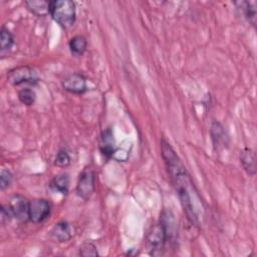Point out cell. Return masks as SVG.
I'll list each match as a JSON object with an SVG mask.
<instances>
[{"label": "cell", "mask_w": 257, "mask_h": 257, "mask_svg": "<svg viewBox=\"0 0 257 257\" xmlns=\"http://www.w3.org/2000/svg\"><path fill=\"white\" fill-rule=\"evenodd\" d=\"M240 161L242 164V167L245 171H247L250 175H255L256 172V155L255 152L251 149L246 148L242 151L240 156Z\"/></svg>", "instance_id": "obj_12"}, {"label": "cell", "mask_w": 257, "mask_h": 257, "mask_svg": "<svg viewBox=\"0 0 257 257\" xmlns=\"http://www.w3.org/2000/svg\"><path fill=\"white\" fill-rule=\"evenodd\" d=\"M87 47V41L82 35H76L69 41V48L72 54L76 56L82 55Z\"/></svg>", "instance_id": "obj_15"}, {"label": "cell", "mask_w": 257, "mask_h": 257, "mask_svg": "<svg viewBox=\"0 0 257 257\" xmlns=\"http://www.w3.org/2000/svg\"><path fill=\"white\" fill-rule=\"evenodd\" d=\"M168 240V235L165 226L160 221L159 224L154 225L148 233L147 244L152 255L161 254Z\"/></svg>", "instance_id": "obj_3"}, {"label": "cell", "mask_w": 257, "mask_h": 257, "mask_svg": "<svg viewBox=\"0 0 257 257\" xmlns=\"http://www.w3.org/2000/svg\"><path fill=\"white\" fill-rule=\"evenodd\" d=\"M29 202L22 195H13L7 204L8 209L13 218H16L21 221L29 220L28 211H29Z\"/></svg>", "instance_id": "obj_7"}, {"label": "cell", "mask_w": 257, "mask_h": 257, "mask_svg": "<svg viewBox=\"0 0 257 257\" xmlns=\"http://www.w3.org/2000/svg\"><path fill=\"white\" fill-rule=\"evenodd\" d=\"M51 212V204L45 199H34L29 202L28 219L34 224L46 220Z\"/></svg>", "instance_id": "obj_5"}, {"label": "cell", "mask_w": 257, "mask_h": 257, "mask_svg": "<svg viewBox=\"0 0 257 257\" xmlns=\"http://www.w3.org/2000/svg\"><path fill=\"white\" fill-rule=\"evenodd\" d=\"M49 4L50 1L45 0H30L25 2L27 9L39 17H43L49 14Z\"/></svg>", "instance_id": "obj_13"}, {"label": "cell", "mask_w": 257, "mask_h": 257, "mask_svg": "<svg viewBox=\"0 0 257 257\" xmlns=\"http://www.w3.org/2000/svg\"><path fill=\"white\" fill-rule=\"evenodd\" d=\"M7 79L13 85H20L22 83H35L38 78L32 67L28 65H21L9 70L7 73Z\"/></svg>", "instance_id": "obj_4"}, {"label": "cell", "mask_w": 257, "mask_h": 257, "mask_svg": "<svg viewBox=\"0 0 257 257\" xmlns=\"http://www.w3.org/2000/svg\"><path fill=\"white\" fill-rule=\"evenodd\" d=\"M49 14L61 27L73 25L76 17L75 4L70 0H53L49 4Z\"/></svg>", "instance_id": "obj_2"}, {"label": "cell", "mask_w": 257, "mask_h": 257, "mask_svg": "<svg viewBox=\"0 0 257 257\" xmlns=\"http://www.w3.org/2000/svg\"><path fill=\"white\" fill-rule=\"evenodd\" d=\"M94 189H95L94 172L91 169L86 168L79 175V178L76 184V193L81 199L88 200L93 194Z\"/></svg>", "instance_id": "obj_6"}, {"label": "cell", "mask_w": 257, "mask_h": 257, "mask_svg": "<svg viewBox=\"0 0 257 257\" xmlns=\"http://www.w3.org/2000/svg\"><path fill=\"white\" fill-rule=\"evenodd\" d=\"M12 174L9 170L3 169L0 174V189L1 191H4L6 188H8L12 182Z\"/></svg>", "instance_id": "obj_20"}, {"label": "cell", "mask_w": 257, "mask_h": 257, "mask_svg": "<svg viewBox=\"0 0 257 257\" xmlns=\"http://www.w3.org/2000/svg\"><path fill=\"white\" fill-rule=\"evenodd\" d=\"M211 138L215 150L223 149L227 145V136L223 125L220 122H213L211 125Z\"/></svg>", "instance_id": "obj_11"}, {"label": "cell", "mask_w": 257, "mask_h": 257, "mask_svg": "<svg viewBox=\"0 0 257 257\" xmlns=\"http://www.w3.org/2000/svg\"><path fill=\"white\" fill-rule=\"evenodd\" d=\"M14 43V38L12 33L7 29L5 26L1 27L0 31V48L1 51H6L9 50Z\"/></svg>", "instance_id": "obj_17"}, {"label": "cell", "mask_w": 257, "mask_h": 257, "mask_svg": "<svg viewBox=\"0 0 257 257\" xmlns=\"http://www.w3.org/2000/svg\"><path fill=\"white\" fill-rule=\"evenodd\" d=\"M18 98L23 104L29 106L34 103L36 94H35L34 90H32L30 88H22L18 92Z\"/></svg>", "instance_id": "obj_18"}, {"label": "cell", "mask_w": 257, "mask_h": 257, "mask_svg": "<svg viewBox=\"0 0 257 257\" xmlns=\"http://www.w3.org/2000/svg\"><path fill=\"white\" fill-rule=\"evenodd\" d=\"M98 148L101 154L109 159L111 158L115 153V141L113 138V134L110 127L105 128L99 136L98 140Z\"/></svg>", "instance_id": "obj_9"}, {"label": "cell", "mask_w": 257, "mask_h": 257, "mask_svg": "<svg viewBox=\"0 0 257 257\" xmlns=\"http://www.w3.org/2000/svg\"><path fill=\"white\" fill-rule=\"evenodd\" d=\"M161 147L162 156L167 165L168 172L171 176L170 178L178 192L184 211L192 223L199 224L200 214L202 213L200 211V209L202 210V203H200V200L198 199L194 184L192 183L185 166L170 144L165 140H162Z\"/></svg>", "instance_id": "obj_1"}, {"label": "cell", "mask_w": 257, "mask_h": 257, "mask_svg": "<svg viewBox=\"0 0 257 257\" xmlns=\"http://www.w3.org/2000/svg\"><path fill=\"white\" fill-rule=\"evenodd\" d=\"M50 188L58 193L61 194H67L69 189V177L67 174L62 173L57 176H55L51 182H50Z\"/></svg>", "instance_id": "obj_14"}, {"label": "cell", "mask_w": 257, "mask_h": 257, "mask_svg": "<svg viewBox=\"0 0 257 257\" xmlns=\"http://www.w3.org/2000/svg\"><path fill=\"white\" fill-rule=\"evenodd\" d=\"M62 87L71 93L80 94L86 91L87 85H86V79L85 77L78 72L72 73L65 77L62 81Z\"/></svg>", "instance_id": "obj_8"}, {"label": "cell", "mask_w": 257, "mask_h": 257, "mask_svg": "<svg viewBox=\"0 0 257 257\" xmlns=\"http://www.w3.org/2000/svg\"><path fill=\"white\" fill-rule=\"evenodd\" d=\"M243 14L248 22L255 27L256 25V1L240 2Z\"/></svg>", "instance_id": "obj_16"}, {"label": "cell", "mask_w": 257, "mask_h": 257, "mask_svg": "<svg viewBox=\"0 0 257 257\" xmlns=\"http://www.w3.org/2000/svg\"><path fill=\"white\" fill-rule=\"evenodd\" d=\"M79 255L83 256V257H87V256H97V250L94 244H92L91 242H83L80 247H79Z\"/></svg>", "instance_id": "obj_19"}, {"label": "cell", "mask_w": 257, "mask_h": 257, "mask_svg": "<svg viewBox=\"0 0 257 257\" xmlns=\"http://www.w3.org/2000/svg\"><path fill=\"white\" fill-rule=\"evenodd\" d=\"M0 212H1V223L2 224H5L6 222L10 221L13 218L7 205H1Z\"/></svg>", "instance_id": "obj_22"}, {"label": "cell", "mask_w": 257, "mask_h": 257, "mask_svg": "<svg viewBox=\"0 0 257 257\" xmlns=\"http://www.w3.org/2000/svg\"><path fill=\"white\" fill-rule=\"evenodd\" d=\"M73 235V228L65 221L56 223L49 232V236L56 242H66L71 239Z\"/></svg>", "instance_id": "obj_10"}, {"label": "cell", "mask_w": 257, "mask_h": 257, "mask_svg": "<svg viewBox=\"0 0 257 257\" xmlns=\"http://www.w3.org/2000/svg\"><path fill=\"white\" fill-rule=\"evenodd\" d=\"M55 165L58 167H66L70 163V157L68 153L64 150H60L55 157Z\"/></svg>", "instance_id": "obj_21"}]
</instances>
